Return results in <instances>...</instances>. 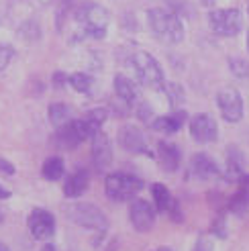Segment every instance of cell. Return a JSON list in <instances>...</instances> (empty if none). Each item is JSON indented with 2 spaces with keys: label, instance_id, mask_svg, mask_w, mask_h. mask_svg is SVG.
I'll return each instance as SVG.
<instances>
[{
  "label": "cell",
  "instance_id": "21",
  "mask_svg": "<svg viewBox=\"0 0 249 251\" xmlns=\"http://www.w3.org/2000/svg\"><path fill=\"white\" fill-rule=\"evenodd\" d=\"M49 121H51L55 127H64L72 121V110L66 104H51L49 106Z\"/></svg>",
  "mask_w": 249,
  "mask_h": 251
},
{
  "label": "cell",
  "instance_id": "24",
  "mask_svg": "<svg viewBox=\"0 0 249 251\" xmlns=\"http://www.w3.org/2000/svg\"><path fill=\"white\" fill-rule=\"evenodd\" d=\"M166 94H168V98H170V104L174 106V108H178L182 102H184V90H182V86H178V84H168L166 86Z\"/></svg>",
  "mask_w": 249,
  "mask_h": 251
},
{
  "label": "cell",
  "instance_id": "11",
  "mask_svg": "<svg viewBox=\"0 0 249 251\" xmlns=\"http://www.w3.org/2000/svg\"><path fill=\"white\" fill-rule=\"evenodd\" d=\"M190 135L198 143H210L217 139V123L210 115H196L190 121Z\"/></svg>",
  "mask_w": 249,
  "mask_h": 251
},
{
  "label": "cell",
  "instance_id": "15",
  "mask_svg": "<svg viewBox=\"0 0 249 251\" xmlns=\"http://www.w3.org/2000/svg\"><path fill=\"white\" fill-rule=\"evenodd\" d=\"M159 161H161V168L168 170V172H176L180 166V151L174 143L168 141H161L159 143Z\"/></svg>",
  "mask_w": 249,
  "mask_h": 251
},
{
  "label": "cell",
  "instance_id": "33",
  "mask_svg": "<svg viewBox=\"0 0 249 251\" xmlns=\"http://www.w3.org/2000/svg\"><path fill=\"white\" fill-rule=\"evenodd\" d=\"M202 2H204L206 6H210V4H213V2H215V0H202Z\"/></svg>",
  "mask_w": 249,
  "mask_h": 251
},
{
  "label": "cell",
  "instance_id": "13",
  "mask_svg": "<svg viewBox=\"0 0 249 251\" xmlns=\"http://www.w3.org/2000/svg\"><path fill=\"white\" fill-rule=\"evenodd\" d=\"M92 157H94V164L98 170H106L113 161V149H110V141L108 137L102 133H96L92 137Z\"/></svg>",
  "mask_w": 249,
  "mask_h": 251
},
{
  "label": "cell",
  "instance_id": "5",
  "mask_svg": "<svg viewBox=\"0 0 249 251\" xmlns=\"http://www.w3.org/2000/svg\"><path fill=\"white\" fill-rule=\"evenodd\" d=\"M68 217L76 225H80V227H88V229H96V231H104L108 227L104 212L98 210L94 204H88V202L72 204L68 208Z\"/></svg>",
  "mask_w": 249,
  "mask_h": 251
},
{
  "label": "cell",
  "instance_id": "9",
  "mask_svg": "<svg viewBox=\"0 0 249 251\" xmlns=\"http://www.w3.org/2000/svg\"><path fill=\"white\" fill-rule=\"evenodd\" d=\"M129 217H131V223L137 231H149L153 227L155 223V210L153 206L147 202V200H135L131 204V210H129Z\"/></svg>",
  "mask_w": 249,
  "mask_h": 251
},
{
  "label": "cell",
  "instance_id": "36",
  "mask_svg": "<svg viewBox=\"0 0 249 251\" xmlns=\"http://www.w3.org/2000/svg\"><path fill=\"white\" fill-rule=\"evenodd\" d=\"M157 251H170V249H157Z\"/></svg>",
  "mask_w": 249,
  "mask_h": 251
},
{
  "label": "cell",
  "instance_id": "20",
  "mask_svg": "<svg viewBox=\"0 0 249 251\" xmlns=\"http://www.w3.org/2000/svg\"><path fill=\"white\" fill-rule=\"evenodd\" d=\"M151 194H153V202H155V208L157 210H170L172 206V196H170V190L164 186V184H153L151 186Z\"/></svg>",
  "mask_w": 249,
  "mask_h": 251
},
{
  "label": "cell",
  "instance_id": "17",
  "mask_svg": "<svg viewBox=\"0 0 249 251\" xmlns=\"http://www.w3.org/2000/svg\"><path fill=\"white\" fill-rule=\"evenodd\" d=\"M239 190L237 194H235L231 198V210L235 212V215H245V212L249 210V176H243V178L239 180Z\"/></svg>",
  "mask_w": 249,
  "mask_h": 251
},
{
  "label": "cell",
  "instance_id": "12",
  "mask_svg": "<svg viewBox=\"0 0 249 251\" xmlns=\"http://www.w3.org/2000/svg\"><path fill=\"white\" fill-rule=\"evenodd\" d=\"M119 143L123 149H127L131 153H145L147 151L145 135L137 127H133V125H127V127H123L119 131Z\"/></svg>",
  "mask_w": 249,
  "mask_h": 251
},
{
  "label": "cell",
  "instance_id": "19",
  "mask_svg": "<svg viewBox=\"0 0 249 251\" xmlns=\"http://www.w3.org/2000/svg\"><path fill=\"white\" fill-rule=\"evenodd\" d=\"M184 123V112H176L172 117H159L153 121V129L155 131H161V133H176L180 131Z\"/></svg>",
  "mask_w": 249,
  "mask_h": 251
},
{
  "label": "cell",
  "instance_id": "18",
  "mask_svg": "<svg viewBox=\"0 0 249 251\" xmlns=\"http://www.w3.org/2000/svg\"><path fill=\"white\" fill-rule=\"evenodd\" d=\"M115 90H117V96L123 100V102L131 104L137 100V86L127 76H117L115 78Z\"/></svg>",
  "mask_w": 249,
  "mask_h": 251
},
{
  "label": "cell",
  "instance_id": "10",
  "mask_svg": "<svg viewBox=\"0 0 249 251\" xmlns=\"http://www.w3.org/2000/svg\"><path fill=\"white\" fill-rule=\"evenodd\" d=\"M29 229H31L35 239H49L55 231V219H53L51 212L37 208L29 217Z\"/></svg>",
  "mask_w": 249,
  "mask_h": 251
},
{
  "label": "cell",
  "instance_id": "26",
  "mask_svg": "<svg viewBox=\"0 0 249 251\" xmlns=\"http://www.w3.org/2000/svg\"><path fill=\"white\" fill-rule=\"evenodd\" d=\"M12 55H15V51H12V47H8V45H0V72H2V70L10 64Z\"/></svg>",
  "mask_w": 249,
  "mask_h": 251
},
{
  "label": "cell",
  "instance_id": "27",
  "mask_svg": "<svg viewBox=\"0 0 249 251\" xmlns=\"http://www.w3.org/2000/svg\"><path fill=\"white\" fill-rule=\"evenodd\" d=\"M104 119H106V110L104 108H96V110H90L88 115H86V121H90V123H94V125H100L104 123Z\"/></svg>",
  "mask_w": 249,
  "mask_h": 251
},
{
  "label": "cell",
  "instance_id": "32",
  "mask_svg": "<svg viewBox=\"0 0 249 251\" xmlns=\"http://www.w3.org/2000/svg\"><path fill=\"white\" fill-rule=\"evenodd\" d=\"M8 196H10V192L6 190V188L0 186V198H8Z\"/></svg>",
  "mask_w": 249,
  "mask_h": 251
},
{
  "label": "cell",
  "instance_id": "37",
  "mask_svg": "<svg viewBox=\"0 0 249 251\" xmlns=\"http://www.w3.org/2000/svg\"><path fill=\"white\" fill-rule=\"evenodd\" d=\"M0 221H2V212H0Z\"/></svg>",
  "mask_w": 249,
  "mask_h": 251
},
{
  "label": "cell",
  "instance_id": "7",
  "mask_svg": "<svg viewBox=\"0 0 249 251\" xmlns=\"http://www.w3.org/2000/svg\"><path fill=\"white\" fill-rule=\"evenodd\" d=\"M210 27L217 35L223 37H233L241 31V12L237 8H221V10H213L208 15Z\"/></svg>",
  "mask_w": 249,
  "mask_h": 251
},
{
  "label": "cell",
  "instance_id": "35",
  "mask_svg": "<svg viewBox=\"0 0 249 251\" xmlns=\"http://www.w3.org/2000/svg\"><path fill=\"white\" fill-rule=\"evenodd\" d=\"M247 49H249V33H247Z\"/></svg>",
  "mask_w": 249,
  "mask_h": 251
},
{
  "label": "cell",
  "instance_id": "1",
  "mask_svg": "<svg viewBox=\"0 0 249 251\" xmlns=\"http://www.w3.org/2000/svg\"><path fill=\"white\" fill-rule=\"evenodd\" d=\"M149 27L151 31L166 43H180L184 39V27L176 12L164 8H151L147 12Z\"/></svg>",
  "mask_w": 249,
  "mask_h": 251
},
{
  "label": "cell",
  "instance_id": "30",
  "mask_svg": "<svg viewBox=\"0 0 249 251\" xmlns=\"http://www.w3.org/2000/svg\"><path fill=\"white\" fill-rule=\"evenodd\" d=\"M139 119H141V121L151 119V106H149V104H141V108H139Z\"/></svg>",
  "mask_w": 249,
  "mask_h": 251
},
{
  "label": "cell",
  "instance_id": "14",
  "mask_svg": "<svg viewBox=\"0 0 249 251\" xmlns=\"http://www.w3.org/2000/svg\"><path fill=\"white\" fill-rule=\"evenodd\" d=\"M190 172L194 178L198 180H210V178H217L219 176V168L213 159L204 153H196L190 161Z\"/></svg>",
  "mask_w": 249,
  "mask_h": 251
},
{
  "label": "cell",
  "instance_id": "23",
  "mask_svg": "<svg viewBox=\"0 0 249 251\" xmlns=\"http://www.w3.org/2000/svg\"><path fill=\"white\" fill-rule=\"evenodd\" d=\"M70 84L76 88L78 92H88L92 88V78L86 76V74H72L70 76Z\"/></svg>",
  "mask_w": 249,
  "mask_h": 251
},
{
  "label": "cell",
  "instance_id": "4",
  "mask_svg": "<svg viewBox=\"0 0 249 251\" xmlns=\"http://www.w3.org/2000/svg\"><path fill=\"white\" fill-rule=\"evenodd\" d=\"M143 188V182L131 174H110L106 178V194L110 200H129Z\"/></svg>",
  "mask_w": 249,
  "mask_h": 251
},
{
  "label": "cell",
  "instance_id": "2",
  "mask_svg": "<svg viewBox=\"0 0 249 251\" xmlns=\"http://www.w3.org/2000/svg\"><path fill=\"white\" fill-rule=\"evenodd\" d=\"M133 70L137 74L139 82L147 88H153V90H161L164 88V72H161V66L155 61V57L147 51H137L131 57Z\"/></svg>",
  "mask_w": 249,
  "mask_h": 251
},
{
  "label": "cell",
  "instance_id": "16",
  "mask_svg": "<svg viewBox=\"0 0 249 251\" xmlns=\"http://www.w3.org/2000/svg\"><path fill=\"white\" fill-rule=\"evenodd\" d=\"M88 182L90 180H88V174L86 172H74L64 184V194L68 198H78V196H82L86 192Z\"/></svg>",
  "mask_w": 249,
  "mask_h": 251
},
{
  "label": "cell",
  "instance_id": "28",
  "mask_svg": "<svg viewBox=\"0 0 249 251\" xmlns=\"http://www.w3.org/2000/svg\"><path fill=\"white\" fill-rule=\"evenodd\" d=\"M194 251H213V241L208 239V237H200L194 247Z\"/></svg>",
  "mask_w": 249,
  "mask_h": 251
},
{
  "label": "cell",
  "instance_id": "31",
  "mask_svg": "<svg viewBox=\"0 0 249 251\" xmlns=\"http://www.w3.org/2000/svg\"><path fill=\"white\" fill-rule=\"evenodd\" d=\"M170 4L176 8V10H182V12H186V15H188V4H186L184 0H170Z\"/></svg>",
  "mask_w": 249,
  "mask_h": 251
},
{
  "label": "cell",
  "instance_id": "22",
  "mask_svg": "<svg viewBox=\"0 0 249 251\" xmlns=\"http://www.w3.org/2000/svg\"><path fill=\"white\" fill-rule=\"evenodd\" d=\"M64 174V161L61 157H49L43 166V178L45 180H59Z\"/></svg>",
  "mask_w": 249,
  "mask_h": 251
},
{
  "label": "cell",
  "instance_id": "29",
  "mask_svg": "<svg viewBox=\"0 0 249 251\" xmlns=\"http://www.w3.org/2000/svg\"><path fill=\"white\" fill-rule=\"evenodd\" d=\"M0 174H4V176H12V174H15V166L8 164L4 157H0Z\"/></svg>",
  "mask_w": 249,
  "mask_h": 251
},
{
  "label": "cell",
  "instance_id": "38",
  "mask_svg": "<svg viewBox=\"0 0 249 251\" xmlns=\"http://www.w3.org/2000/svg\"><path fill=\"white\" fill-rule=\"evenodd\" d=\"M247 8H249V6H247Z\"/></svg>",
  "mask_w": 249,
  "mask_h": 251
},
{
  "label": "cell",
  "instance_id": "34",
  "mask_svg": "<svg viewBox=\"0 0 249 251\" xmlns=\"http://www.w3.org/2000/svg\"><path fill=\"white\" fill-rule=\"evenodd\" d=\"M0 251H8V247H6V245H2V243H0Z\"/></svg>",
  "mask_w": 249,
  "mask_h": 251
},
{
  "label": "cell",
  "instance_id": "8",
  "mask_svg": "<svg viewBox=\"0 0 249 251\" xmlns=\"http://www.w3.org/2000/svg\"><path fill=\"white\" fill-rule=\"evenodd\" d=\"M221 115L229 123H239L243 119V98L235 88H225L217 96Z\"/></svg>",
  "mask_w": 249,
  "mask_h": 251
},
{
  "label": "cell",
  "instance_id": "6",
  "mask_svg": "<svg viewBox=\"0 0 249 251\" xmlns=\"http://www.w3.org/2000/svg\"><path fill=\"white\" fill-rule=\"evenodd\" d=\"M98 133V125L90 123V121H70L68 125H64L59 131V141L64 147L74 149L78 147L84 139H90Z\"/></svg>",
  "mask_w": 249,
  "mask_h": 251
},
{
  "label": "cell",
  "instance_id": "3",
  "mask_svg": "<svg viewBox=\"0 0 249 251\" xmlns=\"http://www.w3.org/2000/svg\"><path fill=\"white\" fill-rule=\"evenodd\" d=\"M76 19L78 23H82V29L86 35L94 37V39H102L104 37L108 15L102 6H98L94 2H84L76 10Z\"/></svg>",
  "mask_w": 249,
  "mask_h": 251
},
{
  "label": "cell",
  "instance_id": "25",
  "mask_svg": "<svg viewBox=\"0 0 249 251\" xmlns=\"http://www.w3.org/2000/svg\"><path fill=\"white\" fill-rule=\"evenodd\" d=\"M229 66H231L235 76H239V78H245L247 74H249V64H247L245 59H241V57H231Z\"/></svg>",
  "mask_w": 249,
  "mask_h": 251
}]
</instances>
